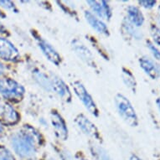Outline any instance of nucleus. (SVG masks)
Segmentation results:
<instances>
[{
	"label": "nucleus",
	"mask_w": 160,
	"mask_h": 160,
	"mask_svg": "<svg viewBox=\"0 0 160 160\" xmlns=\"http://www.w3.org/2000/svg\"><path fill=\"white\" fill-rule=\"evenodd\" d=\"M39 141V134L28 126L11 137V145L14 152L24 159H30L35 156L36 144Z\"/></svg>",
	"instance_id": "f257e3e1"
},
{
	"label": "nucleus",
	"mask_w": 160,
	"mask_h": 160,
	"mask_svg": "<svg viewBox=\"0 0 160 160\" xmlns=\"http://www.w3.org/2000/svg\"><path fill=\"white\" fill-rule=\"evenodd\" d=\"M116 108L121 118L129 126L137 127L138 124V116L135 109L126 97L122 94H117L115 97Z\"/></svg>",
	"instance_id": "f03ea898"
},
{
	"label": "nucleus",
	"mask_w": 160,
	"mask_h": 160,
	"mask_svg": "<svg viewBox=\"0 0 160 160\" xmlns=\"http://www.w3.org/2000/svg\"><path fill=\"white\" fill-rule=\"evenodd\" d=\"M24 92V87L13 79H0V94L7 100L18 102L23 98Z\"/></svg>",
	"instance_id": "7ed1b4c3"
},
{
	"label": "nucleus",
	"mask_w": 160,
	"mask_h": 160,
	"mask_svg": "<svg viewBox=\"0 0 160 160\" xmlns=\"http://www.w3.org/2000/svg\"><path fill=\"white\" fill-rule=\"evenodd\" d=\"M72 87L76 95L78 97L79 99L82 101V102L83 103V105L87 108V111L92 116L98 117V110H97V105L84 86L80 82H75L72 84Z\"/></svg>",
	"instance_id": "20e7f679"
},
{
	"label": "nucleus",
	"mask_w": 160,
	"mask_h": 160,
	"mask_svg": "<svg viewBox=\"0 0 160 160\" xmlns=\"http://www.w3.org/2000/svg\"><path fill=\"white\" fill-rule=\"evenodd\" d=\"M34 38L36 39L38 46L42 51L43 54L45 55V57L47 58L51 63L55 64V66H59L61 62V57L58 54L57 51L54 49L52 45L48 41H46L45 39L38 36L36 34L34 35Z\"/></svg>",
	"instance_id": "39448f33"
},
{
	"label": "nucleus",
	"mask_w": 160,
	"mask_h": 160,
	"mask_svg": "<svg viewBox=\"0 0 160 160\" xmlns=\"http://www.w3.org/2000/svg\"><path fill=\"white\" fill-rule=\"evenodd\" d=\"M18 56L15 46L7 39L0 37V58L7 61H15Z\"/></svg>",
	"instance_id": "423d86ee"
},
{
	"label": "nucleus",
	"mask_w": 160,
	"mask_h": 160,
	"mask_svg": "<svg viewBox=\"0 0 160 160\" xmlns=\"http://www.w3.org/2000/svg\"><path fill=\"white\" fill-rule=\"evenodd\" d=\"M50 121L58 138L61 140H66L68 138V128L63 118L57 112L53 111L50 113Z\"/></svg>",
	"instance_id": "0eeeda50"
},
{
	"label": "nucleus",
	"mask_w": 160,
	"mask_h": 160,
	"mask_svg": "<svg viewBox=\"0 0 160 160\" xmlns=\"http://www.w3.org/2000/svg\"><path fill=\"white\" fill-rule=\"evenodd\" d=\"M76 123L77 124L79 128L81 129L85 134H87V136L95 139L100 138L99 132H98V130L96 126L84 115L81 114V115L77 116L76 118Z\"/></svg>",
	"instance_id": "6e6552de"
},
{
	"label": "nucleus",
	"mask_w": 160,
	"mask_h": 160,
	"mask_svg": "<svg viewBox=\"0 0 160 160\" xmlns=\"http://www.w3.org/2000/svg\"><path fill=\"white\" fill-rule=\"evenodd\" d=\"M71 45H72L73 50L76 55H78L79 58H81L82 61L89 66L95 67L96 64H95L93 55L92 52L88 50V48L86 47V45H83L81 41H79L78 39L73 40Z\"/></svg>",
	"instance_id": "1a4fd4ad"
},
{
	"label": "nucleus",
	"mask_w": 160,
	"mask_h": 160,
	"mask_svg": "<svg viewBox=\"0 0 160 160\" xmlns=\"http://www.w3.org/2000/svg\"><path fill=\"white\" fill-rule=\"evenodd\" d=\"M90 8L96 16L105 20H110L112 17V10L110 6L106 1H87Z\"/></svg>",
	"instance_id": "9d476101"
},
{
	"label": "nucleus",
	"mask_w": 160,
	"mask_h": 160,
	"mask_svg": "<svg viewBox=\"0 0 160 160\" xmlns=\"http://www.w3.org/2000/svg\"><path fill=\"white\" fill-rule=\"evenodd\" d=\"M50 80H51L52 92H55V94H57L61 99L66 101V102L71 101V92H70V90L66 85V83L60 77L56 76H51Z\"/></svg>",
	"instance_id": "9b49d317"
},
{
	"label": "nucleus",
	"mask_w": 160,
	"mask_h": 160,
	"mask_svg": "<svg viewBox=\"0 0 160 160\" xmlns=\"http://www.w3.org/2000/svg\"><path fill=\"white\" fill-rule=\"evenodd\" d=\"M139 64L141 68L145 71L148 76L153 80L160 77V66L156 64L148 57L143 56L139 59Z\"/></svg>",
	"instance_id": "f8f14e48"
},
{
	"label": "nucleus",
	"mask_w": 160,
	"mask_h": 160,
	"mask_svg": "<svg viewBox=\"0 0 160 160\" xmlns=\"http://www.w3.org/2000/svg\"><path fill=\"white\" fill-rule=\"evenodd\" d=\"M85 18L87 19V23L97 33L104 34V35H108L109 31H108V26L102 19H100L98 17L95 15L94 13H92L90 11H85Z\"/></svg>",
	"instance_id": "ddd939ff"
},
{
	"label": "nucleus",
	"mask_w": 160,
	"mask_h": 160,
	"mask_svg": "<svg viewBox=\"0 0 160 160\" xmlns=\"http://www.w3.org/2000/svg\"><path fill=\"white\" fill-rule=\"evenodd\" d=\"M3 121L8 125H13L19 121V115L15 109L9 104H4L1 113Z\"/></svg>",
	"instance_id": "4468645a"
},
{
	"label": "nucleus",
	"mask_w": 160,
	"mask_h": 160,
	"mask_svg": "<svg viewBox=\"0 0 160 160\" xmlns=\"http://www.w3.org/2000/svg\"><path fill=\"white\" fill-rule=\"evenodd\" d=\"M128 18L131 24L135 27L142 26L144 22V17L138 8L129 6L128 8Z\"/></svg>",
	"instance_id": "2eb2a0df"
},
{
	"label": "nucleus",
	"mask_w": 160,
	"mask_h": 160,
	"mask_svg": "<svg viewBox=\"0 0 160 160\" xmlns=\"http://www.w3.org/2000/svg\"><path fill=\"white\" fill-rule=\"evenodd\" d=\"M34 81L40 86V87L44 88L46 91L49 92H52V86H51V80L50 77H48L45 73H43L41 71L35 70L34 71Z\"/></svg>",
	"instance_id": "dca6fc26"
},
{
	"label": "nucleus",
	"mask_w": 160,
	"mask_h": 160,
	"mask_svg": "<svg viewBox=\"0 0 160 160\" xmlns=\"http://www.w3.org/2000/svg\"><path fill=\"white\" fill-rule=\"evenodd\" d=\"M91 152L94 160H112L107 150L99 145L92 144L91 146Z\"/></svg>",
	"instance_id": "f3484780"
},
{
	"label": "nucleus",
	"mask_w": 160,
	"mask_h": 160,
	"mask_svg": "<svg viewBox=\"0 0 160 160\" xmlns=\"http://www.w3.org/2000/svg\"><path fill=\"white\" fill-rule=\"evenodd\" d=\"M122 78L127 87H128L133 93H135L137 88V82L133 75L128 70L122 68Z\"/></svg>",
	"instance_id": "a211bd4d"
},
{
	"label": "nucleus",
	"mask_w": 160,
	"mask_h": 160,
	"mask_svg": "<svg viewBox=\"0 0 160 160\" xmlns=\"http://www.w3.org/2000/svg\"><path fill=\"white\" fill-rule=\"evenodd\" d=\"M0 160H15V158L4 146H0Z\"/></svg>",
	"instance_id": "6ab92c4d"
},
{
	"label": "nucleus",
	"mask_w": 160,
	"mask_h": 160,
	"mask_svg": "<svg viewBox=\"0 0 160 160\" xmlns=\"http://www.w3.org/2000/svg\"><path fill=\"white\" fill-rule=\"evenodd\" d=\"M151 34L154 42L160 46V29L156 25L151 26Z\"/></svg>",
	"instance_id": "aec40b11"
},
{
	"label": "nucleus",
	"mask_w": 160,
	"mask_h": 160,
	"mask_svg": "<svg viewBox=\"0 0 160 160\" xmlns=\"http://www.w3.org/2000/svg\"><path fill=\"white\" fill-rule=\"evenodd\" d=\"M147 45H148V49H149L150 51H151V53H152V56H153L157 61H160L159 50H158V48L153 45V44H152V43L150 42V41H147Z\"/></svg>",
	"instance_id": "412c9836"
},
{
	"label": "nucleus",
	"mask_w": 160,
	"mask_h": 160,
	"mask_svg": "<svg viewBox=\"0 0 160 160\" xmlns=\"http://www.w3.org/2000/svg\"><path fill=\"white\" fill-rule=\"evenodd\" d=\"M0 6H1V7H3V8H4L5 9H7V10L13 11V12H15V13L18 12L15 5H14V3H13V2H11V1L1 0V1H0Z\"/></svg>",
	"instance_id": "4be33fe9"
},
{
	"label": "nucleus",
	"mask_w": 160,
	"mask_h": 160,
	"mask_svg": "<svg viewBox=\"0 0 160 160\" xmlns=\"http://www.w3.org/2000/svg\"><path fill=\"white\" fill-rule=\"evenodd\" d=\"M138 3L142 7H144L145 8H152V7H154L156 4V1L154 0H142V1H138Z\"/></svg>",
	"instance_id": "5701e85b"
},
{
	"label": "nucleus",
	"mask_w": 160,
	"mask_h": 160,
	"mask_svg": "<svg viewBox=\"0 0 160 160\" xmlns=\"http://www.w3.org/2000/svg\"><path fill=\"white\" fill-rule=\"evenodd\" d=\"M60 157L61 160H75V158L66 150H61L60 152Z\"/></svg>",
	"instance_id": "b1692460"
},
{
	"label": "nucleus",
	"mask_w": 160,
	"mask_h": 160,
	"mask_svg": "<svg viewBox=\"0 0 160 160\" xmlns=\"http://www.w3.org/2000/svg\"><path fill=\"white\" fill-rule=\"evenodd\" d=\"M75 160H87L84 156H82V155H78V156H76L75 157Z\"/></svg>",
	"instance_id": "393cba45"
},
{
	"label": "nucleus",
	"mask_w": 160,
	"mask_h": 160,
	"mask_svg": "<svg viewBox=\"0 0 160 160\" xmlns=\"http://www.w3.org/2000/svg\"><path fill=\"white\" fill-rule=\"evenodd\" d=\"M130 160H142V159H141L139 157H138L137 155L132 154L131 157H130Z\"/></svg>",
	"instance_id": "a878e982"
},
{
	"label": "nucleus",
	"mask_w": 160,
	"mask_h": 160,
	"mask_svg": "<svg viewBox=\"0 0 160 160\" xmlns=\"http://www.w3.org/2000/svg\"><path fill=\"white\" fill-rule=\"evenodd\" d=\"M5 32H6L5 28H4L2 24H0V33H1V34H3V33H5Z\"/></svg>",
	"instance_id": "bb28decb"
},
{
	"label": "nucleus",
	"mask_w": 160,
	"mask_h": 160,
	"mask_svg": "<svg viewBox=\"0 0 160 160\" xmlns=\"http://www.w3.org/2000/svg\"><path fill=\"white\" fill-rule=\"evenodd\" d=\"M156 103H157V106H158V110L160 112V99H158L156 101Z\"/></svg>",
	"instance_id": "cd10ccee"
},
{
	"label": "nucleus",
	"mask_w": 160,
	"mask_h": 160,
	"mask_svg": "<svg viewBox=\"0 0 160 160\" xmlns=\"http://www.w3.org/2000/svg\"><path fill=\"white\" fill-rule=\"evenodd\" d=\"M3 70H4V67H3V64L0 63V73H2L3 71Z\"/></svg>",
	"instance_id": "c85d7f7f"
},
{
	"label": "nucleus",
	"mask_w": 160,
	"mask_h": 160,
	"mask_svg": "<svg viewBox=\"0 0 160 160\" xmlns=\"http://www.w3.org/2000/svg\"><path fill=\"white\" fill-rule=\"evenodd\" d=\"M5 18V14H4L2 11H0V18Z\"/></svg>",
	"instance_id": "c756f323"
},
{
	"label": "nucleus",
	"mask_w": 160,
	"mask_h": 160,
	"mask_svg": "<svg viewBox=\"0 0 160 160\" xmlns=\"http://www.w3.org/2000/svg\"><path fill=\"white\" fill-rule=\"evenodd\" d=\"M3 132V126H2V124L0 123V134L2 133Z\"/></svg>",
	"instance_id": "7c9ffc66"
},
{
	"label": "nucleus",
	"mask_w": 160,
	"mask_h": 160,
	"mask_svg": "<svg viewBox=\"0 0 160 160\" xmlns=\"http://www.w3.org/2000/svg\"><path fill=\"white\" fill-rule=\"evenodd\" d=\"M46 160H55V159H54V158H47Z\"/></svg>",
	"instance_id": "2f4dec72"
},
{
	"label": "nucleus",
	"mask_w": 160,
	"mask_h": 160,
	"mask_svg": "<svg viewBox=\"0 0 160 160\" xmlns=\"http://www.w3.org/2000/svg\"><path fill=\"white\" fill-rule=\"evenodd\" d=\"M158 13H159V16H160V6L158 7Z\"/></svg>",
	"instance_id": "473e14b6"
}]
</instances>
